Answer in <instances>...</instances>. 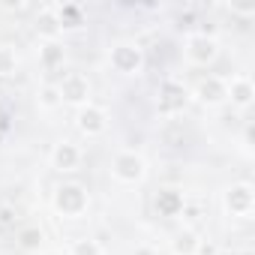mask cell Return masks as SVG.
<instances>
[{
	"label": "cell",
	"instance_id": "7c38bea8",
	"mask_svg": "<svg viewBox=\"0 0 255 255\" xmlns=\"http://www.w3.org/2000/svg\"><path fill=\"white\" fill-rule=\"evenodd\" d=\"M183 204H186V195H183V189H177V186H162V189L153 195V207H156V213L165 216V219L180 216V213H183Z\"/></svg>",
	"mask_w": 255,
	"mask_h": 255
},
{
	"label": "cell",
	"instance_id": "d6986e66",
	"mask_svg": "<svg viewBox=\"0 0 255 255\" xmlns=\"http://www.w3.org/2000/svg\"><path fill=\"white\" fill-rule=\"evenodd\" d=\"M39 243H42V231H39L36 225L18 231V246H21V249H39Z\"/></svg>",
	"mask_w": 255,
	"mask_h": 255
},
{
	"label": "cell",
	"instance_id": "2e32d148",
	"mask_svg": "<svg viewBox=\"0 0 255 255\" xmlns=\"http://www.w3.org/2000/svg\"><path fill=\"white\" fill-rule=\"evenodd\" d=\"M60 105H63V99H60L57 84H42V87L36 90V108H39V111H57Z\"/></svg>",
	"mask_w": 255,
	"mask_h": 255
},
{
	"label": "cell",
	"instance_id": "9a60e30c",
	"mask_svg": "<svg viewBox=\"0 0 255 255\" xmlns=\"http://www.w3.org/2000/svg\"><path fill=\"white\" fill-rule=\"evenodd\" d=\"M36 57H39V66L45 72H54V69H60L66 63V48L60 42H39Z\"/></svg>",
	"mask_w": 255,
	"mask_h": 255
},
{
	"label": "cell",
	"instance_id": "ac0fdd59",
	"mask_svg": "<svg viewBox=\"0 0 255 255\" xmlns=\"http://www.w3.org/2000/svg\"><path fill=\"white\" fill-rule=\"evenodd\" d=\"M18 69V54L12 45H0V78H9Z\"/></svg>",
	"mask_w": 255,
	"mask_h": 255
},
{
	"label": "cell",
	"instance_id": "5b68a950",
	"mask_svg": "<svg viewBox=\"0 0 255 255\" xmlns=\"http://www.w3.org/2000/svg\"><path fill=\"white\" fill-rule=\"evenodd\" d=\"M183 57H186L189 66H198V69L216 63V57H219V42H216V36L189 33L186 42H183Z\"/></svg>",
	"mask_w": 255,
	"mask_h": 255
},
{
	"label": "cell",
	"instance_id": "8fae6325",
	"mask_svg": "<svg viewBox=\"0 0 255 255\" xmlns=\"http://www.w3.org/2000/svg\"><path fill=\"white\" fill-rule=\"evenodd\" d=\"M33 30H36V36H39L42 42H60V36H63V21H60L57 9H54V6H42V9L36 12V18H33Z\"/></svg>",
	"mask_w": 255,
	"mask_h": 255
},
{
	"label": "cell",
	"instance_id": "9c48e42d",
	"mask_svg": "<svg viewBox=\"0 0 255 255\" xmlns=\"http://www.w3.org/2000/svg\"><path fill=\"white\" fill-rule=\"evenodd\" d=\"M57 90H60L63 105H75V108H84V105L90 102V93H93L90 78L81 75V72H66L63 81L57 84Z\"/></svg>",
	"mask_w": 255,
	"mask_h": 255
},
{
	"label": "cell",
	"instance_id": "44dd1931",
	"mask_svg": "<svg viewBox=\"0 0 255 255\" xmlns=\"http://www.w3.org/2000/svg\"><path fill=\"white\" fill-rule=\"evenodd\" d=\"M15 222H18V213H15V207H12V204H0V231H9V228H15Z\"/></svg>",
	"mask_w": 255,
	"mask_h": 255
},
{
	"label": "cell",
	"instance_id": "e0dca14e",
	"mask_svg": "<svg viewBox=\"0 0 255 255\" xmlns=\"http://www.w3.org/2000/svg\"><path fill=\"white\" fill-rule=\"evenodd\" d=\"M66 255H105V249H102V243L96 237H78V240L69 243Z\"/></svg>",
	"mask_w": 255,
	"mask_h": 255
},
{
	"label": "cell",
	"instance_id": "30bf717a",
	"mask_svg": "<svg viewBox=\"0 0 255 255\" xmlns=\"http://www.w3.org/2000/svg\"><path fill=\"white\" fill-rule=\"evenodd\" d=\"M48 165L54 171H60V174L78 171V165H81V147L72 144V141H57L51 147V153H48Z\"/></svg>",
	"mask_w": 255,
	"mask_h": 255
},
{
	"label": "cell",
	"instance_id": "ffe728a7",
	"mask_svg": "<svg viewBox=\"0 0 255 255\" xmlns=\"http://www.w3.org/2000/svg\"><path fill=\"white\" fill-rule=\"evenodd\" d=\"M60 21H63V30L66 27H78V18H81V6H72V3H63V6H54Z\"/></svg>",
	"mask_w": 255,
	"mask_h": 255
},
{
	"label": "cell",
	"instance_id": "6da1fadb",
	"mask_svg": "<svg viewBox=\"0 0 255 255\" xmlns=\"http://www.w3.org/2000/svg\"><path fill=\"white\" fill-rule=\"evenodd\" d=\"M108 66L117 72V75H141L144 66H147V57H144V48L138 42H114L108 48Z\"/></svg>",
	"mask_w": 255,
	"mask_h": 255
},
{
	"label": "cell",
	"instance_id": "7a4b0ae2",
	"mask_svg": "<svg viewBox=\"0 0 255 255\" xmlns=\"http://www.w3.org/2000/svg\"><path fill=\"white\" fill-rule=\"evenodd\" d=\"M189 99H192V96H189L186 81L168 75V78H162L159 87H156V114L174 117V114H180V111L189 105Z\"/></svg>",
	"mask_w": 255,
	"mask_h": 255
},
{
	"label": "cell",
	"instance_id": "8992f818",
	"mask_svg": "<svg viewBox=\"0 0 255 255\" xmlns=\"http://www.w3.org/2000/svg\"><path fill=\"white\" fill-rule=\"evenodd\" d=\"M222 207H225L228 216L249 219L252 210H255V189H252V183L243 180V183H231V186H225V192H222Z\"/></svg>",
	"mask_w": 255,
	"mask_h": 255
},
{
	"label": "cell",
	"instance_id": "5bb4252c",
	"mask_svg": "<svg viewBox=\"0 0 255 255\" xmlns=\"http://www.w3.org/2000/svg\"><path fill=\"white\" fill-rule=\"evenodd\" d=\"M198 246H201V234H198L192 225H183V228L174 231L171 240H168L171 255H198Z\"/></svg>",
	"mask_w": 255,
	"mask_h": 255
},
{
	"label": "cell",
	"instance_id": "ba28073f",
	"mask_svg": "<svg viewBox=\"0 0 255 255\" xmlns=\"http://www.w3.org/2000/svg\"><path fill=\"white\" fill-rule=\"evenodd\" d=\"M75 129H78L84 138H99V135H105V129H108V111H105L102 105H96V102H87V105L78 108V114H75Z\"/></svg>",
	"mask_w": 255,
	"mask_h": 255
},
{
	"label": "cell",
	"instance_id": "52a82bcc",
	"mask_svg": "<svg viewBox=\"0 0 255 255\" xmlns=\"http://www.w3.org/2000/svg\"><path fill=\"white\" fill-rule=\"evenodd\" d=\"M189 96H192L198 105H204V108H219V105L228 102V84H225V78H219V75H204V78H198V84L189 90Z\"/></svg>",
	"mask_w": 255,
	"mask_h": 255
},
{
	"label": "cell",
	"instance_id": "cb8c5ba5",
	"mask_svg": "<svg viewBox=\"0 0 255 255\" xmlns=\"http://www.w3.org/2000/svg\"><path fill=\"white\" fill-rule=\"evenodd\" d=\"M213 255H237V252H231V249H216Z\"/></svg>",
	"mask_w": 255,
	"mask_h": 255
},
{
	"label": "cell",
	"instance_id": "277c9868",
	"mask_svg": "<svg viewBox=\"0 0 255 255\" xmlns=\"http://www.w3.org/2000/svg\"><path fill=\"white\" fill-rule=\"evenodd\" d=\"M111 177L117 183H126V186H135L147 177V159L138 153V150H117L111 156Z\"/></svg>",
	"mask_w": 255,
	"mask_h": 255
},
{
	"label": "cell",
	"instance_id": "603a6c76",
	"mask_svg": "<svg viewBox=\"0 0 255 255\" xmlns=\"http://www.w3.org/2000/svg\"><path fill=\"white\" fill-rule=\"evenodd\" d=\"M135 255H153V249H147V246H141V249H138Z\"/></svg>",
	"mask_w": 255,
	"mask_h": 255
},
{
	"label": "cell",
	"instance_id": "d4e9b609",
	"mask_svg": "<svg viewBox=\"0 0 255 255\" xmlns=\"http://www.w3.org/2000/svg\"><path fill=\"white\" fill-rule=\"evenodd\" d=\"M237 255H252V249H243V252H237Z\"/></svg>",
	"mask_w": 255,
	"mask_h": 255
},
{
	"label": "cell",
	"instance_id": "484cf974",
	"mask_svg": "<svg viewBox=\"0 0 255 255\" xmlns=\"http://www.w3.org/2000/svg\"><path fill=\"white\" fill-rule=\"evenodd\" d=\"M45 255H63V252H45Z\"/></svg>",
	"mask_w": 255,
	"mask_h": 255
},
{
	"label": "cell",
	"instance_id": "7402d4cb",
	"mask_svg": "<svg viewBox=\"0 0 255 255\" xmlns=\"http://www.w3.org/2000/svg\"><path fill=\"white\" fill-rule=\"evenodd\" d=\"M0 9H6V12H21V9H27V3H0Z\"/></svg>",
	"mask_w": 255,
	"mask_h": 255
},
{
	"label": "cell",
	"instance_id": "3957f363",
	"mask_svg": "<svg viewBox=\"0 0 255 255\" xmlns=\"http://www.w3.org/2000/svg\"><path fill=\"white\" fill-rule=\"evenodd\" d=\"M51 207H54V213H60L66 219H78V216L87 213L90 195L81 183H60L51 195Z\"/></svg>",
	"mask_w": 255,
	"mask_h": 255
},
{
	"label": "cell",
	"instance_id": "4fadbf2b",
	"mask_svg": "<svg viewBox=\"0 0 255 255\" xmlns=\"http://www.w3.org/2000/svg\"><path fill=\"white\" fill-rule=\"evenodd\" d=\"M225 84H228V102H231L234 108L246 111V108L255 102V84H252V78H249L246 72L231 75V81H225Z\"/></svg>",
	"mask_w": 255,
	"mask_h": 255
}]
</instances>
